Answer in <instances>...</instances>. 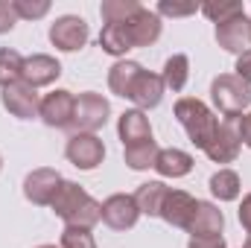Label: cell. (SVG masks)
<instances>
[{"label": "cell", "mask_w": 251, "mask_h": 248, "mask_svg": "<svg viewBox=\"0 0 251 248\" xmlns=\"http://www.w3.org/2000/svg\"><path fill=\"white\" fill-rule=\"evenodd\" d=\"M15 24H18V12L12 6V0H0V35L12 32Z\"/></svg>", "instance_id": "cell-32"}, {"label": "cell", "mask_w": 251, "mask_h": 248, "mask_svg": "<svg viewBox=\"0 0 251 248\" xmlns=\"http://www.w3.org/2000/svg\"><path fill=\"white\" fill-rule=\"evenodd\" d=\"M126 35L131 41V47H152L158 38H161V29H164V21L155 9H146L140 6L128 21H123Z\"/></svg>", "instance_id": "cell-9"}, {"label": "cell", "mask_w": 251, "mask_h": 248, "mask_svg": "<svg viewBox=\"0 0 251 248\" xmlns=\"http://www.w3.org/2000/svg\"><path fill=\"white\" fill-rule=\"evenodd\" d=\"M184 231H187L190 237H222V231H225V213L219 210V204L196 198L193 216H190Z\"/></svg>", "instance_id": "cell-13"}, {"label": "cell", "mask_w": 251, "mask_h": 248, "mask_svg": "<svg viewBox=\"0 0 251 248\" xmlns=\"http://www.w3.org/2000/svg\"><path fill=\"white\" fill-rule=\"evenodd\" d=\"M167 193H170V187L164 181H146V184L137 187L131 196H134V204H137L140 216H161V204H164Z\"/></svg>", "instance_id": "cell-20"}, {"label": "cell", "mask_w": 251, "mask_h": 248, "mask_svg": "<svg viewBox=\"0 0 251 248\" xmlns=\"http://www.w3.org/2000/svg\"><path fill=\"white\" fill-rule=\"evenodd\" d=\"M240 149H243V140H240V120H222L210 146L204 149V155L213 161V164H234L240 158Z\"/></svg>", "instance_id": "cell-8"}, {"label": "cell", "mask_w": 251, "mask_h": 248, "mask_svg": "<svg viewBox=\"0 0 251 248\" xmlns=\"http://www.w3.org/2000/svg\"><path fill=\"white\" fill-rule=\"evenodd\" d=\"M243 248H251V237H249V240H246V246H243Z\"/></svg>", "instance_id": "cell-38"}, {"label": "cell", "mask_w": 251, "mask_h": 248, "mask_svg": "<svg viewBox=\"0 0 251 248\" xmlns=\"http://www.w3.org/2000/svg\"><path fill=\"white\" fill-rule=\"evenodd\" d=\"M117 134L126 146H137V143H149L152 140V123L146 117V111H137V108H128L120 114L117 120Z\"/></svg>", "instance_id": "cell-16"}, {"label": "cell", "mask_w": 251, "mask_h": 248, "mask_svg": "<svg viewBox=\"0 0 251 248\" xmlns=\"http://www.w3.org/2000/svg\"><path fill=\"white\" fill-rule=\"evenodd\" d=\"M199 12H201L207 21H213V24L219 26V24L237 18V15H246V6H243L240 0H225V3H201Z\"/></svg>", "instance_id": "cell-27"}, {"label": "cell", "mask_w": 251, "mask_h": 248, "mask_svg": "<svg viewBox=\"0 0 251 248\" xmlns=\"http://www.w3.org/2000/svg\"><path fill=\"white\" fill-rule=\"evenodd\" d=\"M155 12H158L161 18H190V15L199 12V6H196V3H170V0H161V3L155 6Z\"/></svg>", "instance_id": "cell-31"}, {"label": "cell", "mask_w": 251, "mask_h": 248, "mask_svg": "<svg viewBox=\"0 0 251 248\" xmlns=\"http://www.w3.org/2000/svg\"><path fill=\"white\" fill-rule=\"evenodd\" d=\"M193 207H196V198H193L190 193L170 187V193H167V198H164V204H161V216H158V219H164L167 225L184 231L187 222H190V216H193Z\"/></svg>", "instance_id": "cell-18"}, {"label": "cell", "mask_w": 251, "mask_h": 248, "mask_svg": "<svg viewBox=\"0 0 251 248\" xmlns=\"http://www.w3.org/2000/svg\"><path fill=\"white\" fill-rule=\"evenodd\" d=\"M210 99L225 120H240L251 105V85L237 73H219L210 82Z\"/></svg>", "instance_id": "cell-2"}, {"label": "cell", "mask_w": 251, "mask_h": 248, "mask_svg": "<svg viewBox=\"0 0 251 248\" xmlns=\"http://www.w3.org/2000/svg\"><path fill=\"white\" fill-rule=\"evenodd\" d=\"M18 21H38L50 12V0H12Z\"/></svg>", "instance_id": "cell-30"}, {"label": "cell", "mask_w": 251, "mask_h": 248, "mask_svg": "<svg viewBox=\"0 0 251 248\" xmlns=\"http://www.w3.org/2000/svg\"><path fill=\"white\" fill-rule=\"evenodd\" d=\"M0 170H3V155H0Z\"/></svg>", "instance_id": "cell-39"}, {"label": "cell", "mask_w": 251, "mask_h": 248, "mask_svg": "<svg viewBox=\"0 0 251 248\" xmlns=\"http://www.w3.org/2000/svg\"><path fill=\"white\" fill-rule=\"evenodd\" d=\"M207 187H210L213 198H219V201H237L240 193H243L240 175H237L234 170H219V173H213L210 181H207Z\"/></svg>", "instance_id": "cell-24"}, {"label": "cell", "mask_w": 251, "mask_h": 248, "mask_svg": "<svg viewBox=\"0 0 251 248\" xmlns=\"http://www.w3.org/2000/svg\"><path fill=\"white\" fill-rule=\"evenodd\" d=\"M62 76V64L59 59L47 56V53H35V56H26L24 59V70H21V82L29 85V88H50L56 79Z\"/></svg>", "instance_id": "cell-14"}, {"label": "cell", "mask_w": 251, "mask_h": 248, "mask_svg": "<svg viewBox=\"0 0 251 248\" xmlns=\"http://www.w3.org/2000/svg\"><path fill=\"white\" fill-rule=\"evenodd\" d=\"M88 198H91V196H88V190L82 184H76V181H62V187H59V193H56V198H53L50 207H53V213L67 225V222L88 204Z\"/></svg>", "instance_id": "cell-17"}, {"label": "cell", "mask_w": 251, "mask_h": 248, "mask_svg": "<svg viewBox=\"0 0 251 248\" xmlns=\"http://www.w3.org/2000/svg\"><path fill=\"white\" fill-rule=\"evenodd\" d=\"M59 248H97V240L88 228H73L64 225L62 237H59Z\"/></svg>", "instance_id": "cell-29"}, {"label": "cell", "mask_w": 251, "mask_h": 248, "mask_svg": "<svg viewBox=\"0 0 251 248\" xmlns=\"http://www.w3.org/2000/svg\"><path fill=\"white\" fill-rule=\"evenodd\" d=\"M137 9H140L137 0H102L100 15H102L105 24H123V21H128Z\"/></svg>", "instance_id": "cell-28"}, {"label": "cell", "mask_w": 251, "mask_h": 248, "mask_svg": "<svg viewBox=\"0 0 251 248\" xmlns=\"http://www.w3.org/2000/svg\"><path fill=\"white\" fill-rule=\"evenodd\" d=\"M21 70H24V56L12 47H0V91L21 82Z\"/></svg>", "instance_id": "cell-26"}, {"label": "cell", "mask_w": 251, "mask_h": 248, "mask_svg": "<svg viewBox=\"0 0 251 248\" xmlns=\"http://www.w3.org/2000/svg\"><path fill=\"white\" fill-rule=\"evenodd\" d=\"M173 114H176V120L181 123V128L187 131L190 143H193L196 149H201V152L210 146L216 128L222 123V120H219L201 99H196V97H181V99L176 102Z\"/></svg>", "instance_id": "cell-1"}, {"label": "cell", "mask_w": 251, "mask_h": 248, "mask_svg": "<svg viewBox=\"0 0 251 248\" xmlns=\"http://www.w3.org/2000/svg\"><path fill=\"white\" fill-rule=\"evenodd\" d=\"M161 79H164L167 91H173V94H181V91L187 88V82H190V59L184 56V53H176V56H170V59L164 62Z\"/></svg>", "instance_id": "cell-22"}, {"label": "cell", "mask_w": 251, "mask_h": 248, "mask_svg": "<svg viewBox=\"0 0 251 248\" xmlns=\"http://www.w3.org/2000/svg\"><path fill=\"white\" fill-rule=\"evenodd\" d=\"M140 73H143V64L131 62V59L114 62L111 70H108V88H111V94L128 99V91H131V85H134V79H137Z\"/></svg>", "instance_id": "cell-21"}, {"label": "cell", "mask_w": 251, "mask_h": 248, "mask_svg": "<svg viewBox=\"0 0 251 248\" xmlns=\"http://www.w3.org/2000/svg\"><path fill=\"white\" fill-rule=\"evenodd\" d=\"M161 178H184L193 173V155L184 152V149H161L158 158H155V167H152Z\"/></svg>", "instance_id": "cell-19"}, {"label": "cell", "mask_w": 251, "mask_h": 248, "mask_svg": "<svg viewBox=\"0 0 251 248\" xmlns=\"http://www.w3.org/2000/svg\"><path fill=\"white\" fill-rule=\"evenodd\" d=\"M35 248H59V246H50V243H47V246H35Z\"/></svg>", "instance_id": "cell-37"}, {"label": "cell", "mask_w": 251, "mask_h": 248, "mask_svg": "<svg viewBox=\"0 0 251 248\" xmlns=\"http://www.w3.org/2000/svg\"><path fill=\"white\" fill-rule=\"evenodd\" d=\"M240 225L246 228V234L251 237V193L243 196V204H240Z\"/></svg>", "instance_id": "cell-35"}, {"label": "cell", "mask_w": 251, "mask_h": 248, "mask_svg": "<svg viewBox=\"0 0 251 248\" xmlns=\"http://www.w3.org/2000/svg\"><path fill=\"white\" fill-rule=\"evenodd\" d=\"M111 117V102L97 94V91H82L76 94V108H73V134H97Z\"/></svg>", "instance_id": "cell-3"}, {"label": "cell", "mask_w": 251, "mask_h": 248, "mask_svg": "<svg viewBox=\"0 0 251 248\" xmlns=\"http://www.w3.org/2000/svg\"><path fill=\"white\" fill-rule=\"evenodd\" d=\"M164 94H167V85H164L161 73L143 70V73L134 79V85H131V91H128V99L134 102L137 111H149V108H158V105H161Z\"/></svg>", "instance_id": "cell-15"}, {"label": "cell", "mask_w": 251, "mask_h": 248, "mask_svg": "<svg viewBox=\"0 0 251 248\" xmlns=\"http://www.w3.org/2000/svg\"><path fill=\"white\" fill-rule=\"evenodd\" d=\"M64 158L76 170L91 173L105 161V143L97 134H70L67 143H64Z\"/></svg>", "instance_id": "cell-4"}, {"label": "cell", "mask_w": 251, "mask_h": 248, "mask_svg": "<svg viewBox=\"0 0 251 248\" xmlns=\"http://www.w3.org/2000/svg\"><path fill=\"white\" fill-rule=\"evenodd\" d=\"M62 173L59 170H53V167H38V170H32L26 178H24V196H26V201H32L35 207H50L53 204V198H56V193H59V187H62Z\"/></svg>", "instance_id": "cell-7"}, {"label": "cell", "mask_w": 251, "mask_h": 248, "mask_svg": "<svg viewBox=\"0 0 251 248\" xmlns=\"http://www.w3.org/2000/svg\"><path fill=\"white\" fill-rule=\"evenodd\" d=\"M0 102H3V108H6L12 117H18V120H35V117H38V108H41L38 91L29 88V85H24V82H15V85L3 88V91H0Z\"/></svg>", "instance_id": "cell-10"}, {"label": "cell", "mask_w": 251, "mask_h": 248, "mask_svg": "<svg viewBox=\"0 0 251 248\" xmlns=\"http://www.w3.org/2000/svg\"><path fill=\"white\" fill-rule=\"evenodd\" d=\"M100 47H102V53L114 56L117 62H120V59H126V53H128V50H134V47H131V41H128V35H126V26H123V24H102V32H100Z\"/></svg>", "instance_id": "cell-23"}, {"label": "cell", "mask_w": 251, "mask_h": 248, "mask_svg": "<svg viewBox=\"0 0 251 248\" xmlns=\"http://www.w3.org/2000/svg\"><path fill=\"white\" fill-rule=\"evenodd\" d=\"M158 143L149 140V143H137V146H126L123 149V161L128 170L134 173H143V170H152L155 167V158H158Z\"/></svg>", "instance_id": "cell-25"}, {"label": "cell", "mask_w": 251, "mask_h": 248, "mask_svg": "<svg viewBox=\"0 0 251 248\" xmlns=\"http://www.w3.org/2000/svg\"><path fill=\"white\" fill-rule=\"evenodd\" d=\"M234 73H237L243 82H249L251 85V50L249 53H243V56H237V67H234Z\"/></svg>", "instance_id": "cell-34"}, {"label": "cell", "mask_w": 251, "mask_h": 248, "mask_svg": "<svg viewBox=\"0 0 251 248\" xmlns=\"http://www.w3.org/2000/svg\"><path fill=\"white\" fill-rule=\"evenodd\" d=\"M187 248H228L225 237H190Z\"/></svg>", "instance_id": "cell-33"}, {"label": "cell", "mask_w": 251, "mask_h": 248, "mask_svg": "<svg viewBox=\"0 0 251 248\" xmlns=\"http://www.w3.org/2000/svg\"><path fill=\"white\" fill-rule=\"evenodd\" d=\"M140 219V210L134 204L131 193H114L102 201V222L111 231H131Z\"/></svg>", "instance_id": "cell-11"}, {"label": "cell", "mask_w": 251, "mask_h": 248, "mask_svg": "<svg viewBox=\"0 0 251 248\" xmlns=\"http://www.w3.org/2000/svg\"><path fill=\"white\" fill-rule=\"evenodd\" d=\"M240 140H243V146L251 149V111H246L240 117Z\"/></svg>", "instance_id": "cell-36"}, {"label": "cell", "mask_w": 251, "mask_h": 248, "mask_svg": "<svg viewBox=\"0 0 251 248\" xmlns=\"http://www.w3.org/2000/svg\"><path fill=\"white\" fill-rule=\"evenodd\" d=\"M88 38H91V29H88L85 18H79V15H62L50 26V44L62 53L82 50L88 44Z\"/></svg>", "instance_id": "cell-5"}, {"label": "cell", "mask_w": 251, "mask_h": 248, "mask_svg": "<svg viewBox=\"0 0 251 248\" xmlns=\"http://www.w3.org/2000/svg\"><path fill=\"white\" fill-rule=\"evenodd\" d=\"M73 108H76V94L56 88V91L41 97L38 120L44 125H50V128H70L73 125Z\"/></svg>", "instance_id": "cell-6"}, {"label": "cell", "mask_w": 251, "mask_h": 248, "mask_svg": "<svg viewBox=\"0 0 251 248\" xmlns=\"http://www.w3.org/2000/svg\"><path fill=\"white\" fill-rule=\"evenodd\" d=\"M216 44L225 50V53H234V56H243L251 50V18L249 15H237L225 24L216 26Z\"/></svg>", "instance_id": "cell-12"}]
</instances>
